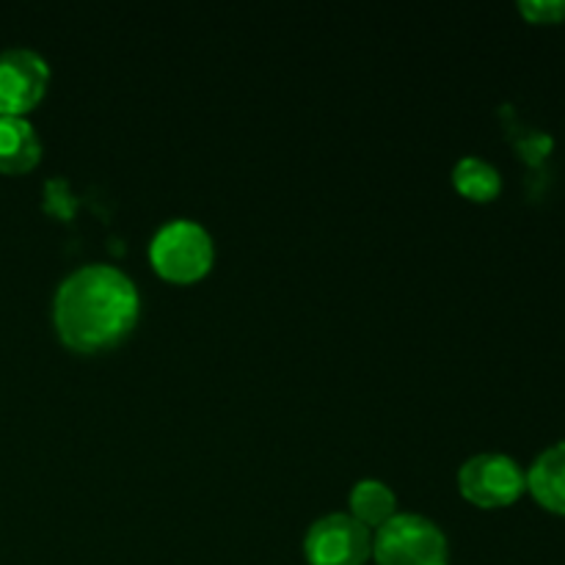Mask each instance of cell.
<instances>
[{"label": "cell", "instance_id": "cell-5", "mask_svg": "<svg viewBox=\"0 0 565 565\" xmlns=\"http://www.w3.org/2000/svg\"><path fill=\"white\" fill-rule=\"evenodd\" d=\"M309 565H364L373 557V535L351 513H329L303 539Z\"/></svg>", "mask_w": 565, "mask_h": 565}, {"label": "cell", "instance_id": "cell-3", "mask_svg": "<svg viewBox=\"0 0 565 565\" xmlns=\"http://www.w3.org/2000/svg\"><path fill=\"white\" fill-rule=\"evenodd\" d=\"M373 557L379 565H447L450 546L439 524L417 513H395L375 530Z\"/></svg>", "mask_w": 565, "mask_h": 565}, {"label": "cell", "instance_id": "cell-4", "mask_svg": "<svg viewBox=\"0 0 565 565\" xmlns=\"http://www.w3.org/2000/svg\"><path fill=\"white\" fill-rule=\"evenodd\" d=\"M458 489L478 508H508L527 491V475L511 456L480 452L461 467Z\"/></svg>", "mask_w": 565, "mask_h": 565}, {"label": "cell", "instance_id": "cell-1", "mask_svg": "<svg viewBox=\"0 0 565 565\" xmlns=\"http://www.w3.org/2000/svg\"><path fill=\"white\" fill-rule=\"evenodd\" d=\"M141 309L136 285L114 265L92 263L58 285L53 323L61 342L77 353H99L119 345L132 331Z\"/></svg>", "mask_w": 565, "mask_h": 565}, {"label": "cell", "instance_id": "cell-10", "mask_svg": "<svg viewBox=\"0 0 565 565\" xmlns=\"http://www.w3.org/2000/svg\"><path fill=\"white\" fill-rule=\"evenodd\" d=\"M452 185L469 202H494L502 191V177L486 160L463 158L452 169Z\"/></svg>", "mask_w": 565, "mask_h": 565}, {"label": "cell", "instance_id": "cell-2", "mask_svg": "<svg viewBox=\"0 0 565 565\" xmlns=\"http://www.w3.org/2000/svg\"><path fill=\"white\" fill-rule=\"evenodd\" d=\"M215 246L202 224L188 218L169 221L154 232L149 243V263L163 279L174 285H191L213 268Z\"/></svg>", "mask_w": 565, "mask_h": 565}, {"label": "cell", "instance_id": "cell-11", "mask_svg": "<svg viewBox=\"0 0 565 565\" xmlns=\"http://www.w3.org/2000/svg\"><path fill=\"white\" fill-rule=\"evenodd\" d=\"M519 11L524 14V20L535 22V25L565 22V0H522Z\"/></svg>", "mask_w": 565, "mask_h": 565}, {"label": "cell", "instance_id": "cell-8", "mask_svg": "<svg viewBox=\"0 0 565 565\" xmlns=\"http://www.w3.org/2000/svg\"><path fill=\"white\" fill-rule=\"evenodd\" d=\"M527 491L541 508L565 516V441L535 458L527 472Z\"/></svg>", "mask_w": 565, "mask_h": 565}, {"label": "cell", "instance_id": "cell-9", "mask_svg": "<svg viewBox=\"0 0 565 565\" xmlns=\"http://www.w3.org/2000/svg\"><path fill=\"white\" fill-rule=\"evenodd\" d=\"M348 505H351V516L359 524H364L367 530H379L381 524H386L397 513V497L384 480L367 478L353 486Z\"/></svg>", "mask_w": 565, "mask_h": 565}, {"label": "cell", "instance_id": "cell-7", "mask_svg": "<svg viewBox=\"0 0 565 565\" xmlns=\"http://www.w3.org/2000/svg\"><path fill=\"white\" fill-rule=\"evenodd\" d=\"M42 158V141L25 116H0V171L25 174Z\"/></svg>", "mask_w": 565, "mask_h": 565}, {"label": "cell", "instance_id": "cell-6", "mask_svg": "<svg viewBox=\"0 0 565 565\" xmlns=\"http://www.w3.org/2000/svg\"><path fill=\"white\" fill-rule=\"evenodd\" d=\"M47 83L50 66L36 50H3L0 53V116H25L44 97Z\"/></svg>", "mask_w": 565, "mask_h": 565}]
</instances>
